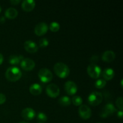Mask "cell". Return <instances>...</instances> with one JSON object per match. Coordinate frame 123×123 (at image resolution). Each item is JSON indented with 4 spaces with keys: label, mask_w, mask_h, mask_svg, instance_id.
Returning <instances> with one entry per match:
<instances>
[{
    "label": "cell",
    "mask_w": 123,
    "mask_h": 123,
    "mask_svg": "<svg viewBox=\"0 0 123 123\" xmlns=\"http://www.w3.org/2000/svg\"><path fill=\"white\" fill-rule=\"evenodd\" d=\"M54 70L55 74L60 78L64 79L70 74V68L66 64L58 62L54 66Z\"/></svg>",
    "instance_id": "cell-1"
},
{
    "label": "cell",
    "mask_w": 123,
    "mask_h": 123,
    "mask_svg": "<svg viewBox=\"0 0 123 123\" xmlns=\"http://www.w3.org/2000/svg\"><path fill=\"white\" fill-rule=\"evenodd\" d=\"M6 79L10 82H16L21 78L22 73L21 70L17 67H10L6 70Z\"/></svg>",
    "instance_id": "cell-2"
},
{
    "label": "cell",
    "mask_w": 123,
    "mask_h": 123,
    "mask_svg": "<svg viewBox=\"0 0 123 123\" xmlns=\"http://www.w3.org/2000/svg\"><path fill=\"white\" fill-rule=\"evenodd\" d=\"M103 98V95L100 92L93 91L88 97V102L90 105L96 106L102 103Z\"/></svg>",
    "instance_id": "cell-3"
},
{
    "label": "cell",
    "mask_w": 123,
    "mask_h": 123,
    "mask_svg": "<svg viewBox=\"0 0 123 123\" xmlns=\"http://www.w3.org/2000/svg\"><path fill=\"white\" fill-rule=\"evenodd\" d=\"M38 76L42 82L48 83L52 79L53 74L48 68H42L38 71Z\"/></svg>",
    "instance_id": "cell-4"
},
{
    "label": "cell",
    "mask_w": 123,
    "mask_h": 123,
    "mask_svg": "<svg viewBox=\"0 0 123 123\" xmlns=\"http://www.w3.org/2000/svg\"><path fill=\"white\" fill-rule=\"evenodd\" d=\"M87 73L91 78L97 79L102 73V69L96 64H91L87 67Z\"/></svg>",
    "instance_id": "cell-5"
},
{
    "label": "cell",
    "mask_w": 123,
    "mask_h": 123,
    "mask_svg": "<svg viewBox=\"0 0 123 123\" xmlns=\"http://www.w3.org/2000/svg\"><path fill=\"white\" fill-rule=\"evenodd\" d=\"M115 112H117V109L114 105L109 103L103 107L100 113V117L102 118H107L109 116H111Z\"/></svg>",
    "instance_id": "cell-6"
},
{
    "label": "cell",
    "mask_w": 123,
    "mask_h": 123,
    "mask_svg": "<svg viewBox=\"0 0 123 123\" xmlns=\"http://www.w3.org/2000/svg\"><path fill=\"white\" fill-rule=\"evenodd\" d=\"M46 92L49 97L51 98H56L60 95V88L55 84H50L46 86Z\"/></svg>",
    "instance_id": "cell-7"
},
{
    "label": "cell",
    "mask_w": 123,
    "mask_h": 123,
    "mask_svg": "<svg viewBox=\"0 0 123 123\" xmlns=\"http://www.w3.org/2000/svg\"><path fill=\"white\" fill-rule=\"evenodd\" d=\"M78 113L79 116L84 120H88L91 117L92 115L91 109H90V107L85 105H81L79 106Z\"/></svg>",
    "instance_id": "cell-8"
},
{
    "label": "cell",
    "mask_w": 123,
    "mask_h": 123,
    "mask_svg": "<svg viewBox=\"0 0 123 123\" xmlns=\"http://www.w3.org/2000/svg\"><path fill=\"white\" fill-rule=\"evenodd\" d=\"M36 63L34 61L29 58H24L20 62V67L25 71H31L34 68Z\"/></svg>",
    "instance_id": "cell-9"
},
{
    "label": "cell",
    "mask_w": 123,
    "mask_h": 123,
    "mask_svg": "<svg viewBox=\"0 0 123 123\" xmlns=\"http://www.w3.org/2000/svg\"><path fill=\"white\" fill-rule=\"evenodd\" d=\"M64 89L67 94L70 96H73L78 91L76 84L72 80H68L64 84Z\"/></svg>",
    "instance_id": "cell-10"
},
{
    "label": "cell",
    "mask_w": 123,
    "mask_h": 123,
    "mask_svg": "<svg viewBox=\"0 0 123 123\" xmlns=\"http://www.w3.org/2000/svg\"><path fill=\"white\" fill-rule=\"evenodd\" d=\"M48 25L45 22H40L36 25L34 28V32L37 36H42L45 34L48 31Z\"/></svg>",
    "instance_id": "cell-11"
},
{
    "label": "cell",
    "mask_w": 123,
    "mask_h": 123,
    "mask_svg": "<svg viewBox=\"0 0 123 123\" xmlns=\"http://www.w3.org/2000/svg\"><path fill=\"white\" fill-rule=\"evenodd\" d=\"M22 117L25 120L30 121L36 117V113L33 109L31 108H26L23 109L21 113Z\"/></svg>",
    "instance_id": "cell-12"
},
{
    "label": "cell",
    "mask_w": 123,
    "mask_h": 123,
    "mask_svg": "<svg viewBox=\"0 0 123 123\" xmlns=\"http://www.w3.org/2000/svg\"><path fill=\"white\" fill-rule=\"evenodd\" d=\"M24 46L25 50L27 51L28 52L31 53V54L36 52L38 49V46L36 44V42L32 40H27L25 42Z\"/></svg>",
    "instance_id": "cell-13"
},
{
    "label": "cell",
    "mask_w": 123,
    "mask_h": 123,
    "mask_svg": "<svg viewBox=\"0 0 123 123\" xmlns=\"http://www.w3.org/2000/svg\"><path fill=\"white\" fill-rule=\"evenodd\" d=\"M36 6V2L33 0H24L22 1L21 7L25 12H31L34 8Z\"/></svg>",
    "instance_id": "cell-14"
},
{
    "label": "cell",
    "mask_w": 123,
    "mask_h": 123,
    "mask_svg": "<svg viewBox=\"0 0 123 123\" xmlns=\"http://www.w3.org/2000/svg\"><path fill=\"white\" fill-rule=\"evenodd\" d=\"M115 52L112 50H106L103 54L102 56V60L106 62H111L115 58Z\"/></svg>",
    "instance_id": "cell-15"
},
{
    "label": "cell",
    "mask_w": 123,
    "mask_h": 123,
    "mask_svg": "<svg viewBox=\"0 0 123 123\" xmlns=\"http://www.w3.org/2000/svg\"><path fill=\"white\" fill-rule=\"evenodd\" d=\"M102 76L105 80H110L113 79L115 76V72L111 68H106L102 72Z\"/></svg>",
    "instance_id": "cell-16"
},
{
    "label": "cell",
    "mask_w": 123,
    "mask_h": 123,
    "mask_svg": "<svg viewBox=\"0 0 123 123\" xmlns=\"http://www.w3.org/2000/svg\"><path fill=\"white\" fill-rule=\"evenodd\" d=\"M30 92L33 96H38L42 92V86L37 83L32 84L30 87Z\"/></svg>",
    "instance_id": "cell-17"
},
{
    "label": "cell",
    "mask_w": 123,
    "mask_h": 123,
    "mask_svg": "<svg viewBox=\"0 0 123 123\" xmlns=\"http://www.w3.org/2000/svg\"><path fill=\"white\" fill-rule=\"evenodd\" d=\"M18 15V12L16 8L10 7L5 12V16L9 19H15Z\"/></svg>",
    "instance_id": "cell-18"
},
{
    "label": "cell",
    "mask_w": 123,
    "mask_h": 123,
    "mask_svg": "<svg viewBox=\"0 0 123 123\" xmlns=\"http://www.w3.org/2000/svg\"><path fill=\"white\" fill-rule=\"evenodd\" d=\"M24 59V56L20 55H12L9 56L8 62L10 64L18 65Z\"/></svg>",
    "instance_id": "cell-19"
},
{
    "label": "cell",
    "mask_w": 123,
    "mask_h": 123,
    "mask_svg": "<svg viewBox=\"0 0 123 123\" xmlns=\"http://www.w3.org/2000/svg\"><path fill=\"white\" fill-rule=\"evenodd\" d=\"M58 102L60 105H61L62 106H68L71 104L72 100L68 96H63L59 98Z\"/></svg>",
    "instance_id": "cell-20"
},
{
    "label": "cell",
    "mask_w": 123,
    "mask_h": 123,
    "mask_svg": "<svg viewBox=\"0 0 123 123\" xmlns=\"http://www.w3.org/2000/svg\"><path fill=\"white\" fill-rule=\"evenodd\" d=\"M71 100H72V102H73V105L75 106H80L82 104V102H83L82 97L79 96H73V97H72Z\"/></svg>",
    "instance_id": "cell-21"
},
{
    "label": "cell",
    "mask_w": 123,
    "mask_h": 123,
    "mask_svg": "<svg viewBox=\"0 0 123 123\" xmlns=\"http://www.w3.org/2000/svg\"><path fill=\"white\" fill-rule=\"evenodd\" d=\"M106 81L105 80H104V79H98L97 80H96L94 84L96 88H97L98 89L103 88L106 86Z\"/></svg>",
    "instance_id": "cell-22"
},
{
    "label": "cell",
    "mask_w": 123,
    "mask_h": 123,
    "mask_svg": "<svg viewBox=\"0 0 123 123\" xmlns=\"http://www.w3.org/2000/svg\"><path fill=\"white\" fill-rule=\"evenodd\" d=\"M60 25L57 22H52L49 25V29L52 32H57L60 30Z\"/></svg>",
    "instance_id": "cell-23"
},
{
    "label": "cell",
    "mask_w": 123,
    "mask_h": 123,
    "mask_svg": "<svg viewBox=\"0 0 123 123\" xmlns=\"http://www.w3.org/2000/svg\"><path fill=\"white\" fill-rule=\"evenodd\" d=\"M37 119L40 122L44 123L48 120V117L44 113L40 112L37 115Z\"/></svg>",
    "instance_id": "cell-24"
},
{
    "label": "cell",
    "mask_w": 123,
    "mask_h": 123,
    "mask_svg": "<svg viewBox=\"0 0 123 123\" xmlns=\"http://www.w3.org/2000/svg\"><path fill=\"white\" fill-rule=\"evenodd\" d=\"M49 40L46 38H42L39 40V45L40 48H46L49 45Z\"/></svg>",
    "instance_id": "cell-25"
},
{
    "label": "cell",
    "mask_w": 123,
    "mask_h": 123,
    "mask_svg": "<svg viewBox=\"0 0 123 123\" xmlns=\"http://www.w3.org/2000/svg\"><path fill=\"white\" fill-rule=\"evenodd\" d=\"M116 105L117 108L120 109V111H123V97H119L117 98L116 100Z\"/></svg>",
    "instance_id": "cell-26"
},
{
    "label": "cell",
    "mask_w": 123,
    "mask_h": 123,
    "mask_svg": "<svg viewBox=\"0 0 123 123\" xmlns=\"http://www.w3.org/2000/svg\"><path fill=\"white\" fill-rule=\"evenodd\" d=\"M6 101V96L4 94L0 93V105L4 103Z\"/></svg>",
    "instance_id": "cell-27"
},
{
    "label": "cell",
    "mask_w": 123,
    "mask_h": 123,
    "mask_svg": "<svg viewBox=\"0 0 123 123\" xmlns=\"http://www.w3.org/2000/svg\"><path fill=\"white\" fill-rule=\"evenodd\" d=\"M10 2V3L12 4V5L16 6V5L19 4L21 2V1H20V0H11Z\"/></svg>",
    "instance_id": "cell-28"
},
{
    "label": "cell",
    "mask_w": 123,
    "mask_h": 123,
    "mask_svg": "<svg viewBox=\"0 0 123 123\" xmlns=\"http://www.w3.org/2000/svg\"><path fill=\"white\" fill-rule=\"evenodd\" d=\"M117 117L120 118L122 119L123 117V112L121 111H119L118 112H117Z\"/></svg>",
    "instance_id": "cell-29"
},
{
    "label": "cell",
    "mask_w": 123,
    "mask_h": 123,
    "mask_svg": "<svg viewBox=\"0 0 123 123\" xmlns=\"http://www.w3.org/2000/svg\"><path fill=\"white\" fill-rule=\"evenodd\" d=\"M4 61V57H3V55L0 53V65Z\"/></svg>",
    "instance_id": "cell-30"
},
{
    "label": "cell",
    "mask_w": 123,
    "mask_h": 123,
    "mask_svg": "<svg viewBox=\"0 0 123 123\" xmlns=\"http://www.w3.org/2000/svg\"><path fill=\"white\" fill-rule=\"evenodd\" d=\"M4 21H5V18H4V17H3V16L1 17V18H0V22L2 23V22H4Z\"/></svg>",
    "instance_id": "cell-31"
},
{
    "label": "cell",
    "mask_w": 123,
    "mask_h": 123,
    "mask_svg": "<svg viewBox=\"0 0 123 123\" xmlns=\"http://www.w3.org/2000/svg\"><path fill=\"white\" fill-rule=\"evenodd\" d=\"M123 79H121V86L122 88H123Z\"/></svg>",
    "instance_id": "cell-32"
},
{
    "label": "cell",
    "mask_w": 123,
    "mask_h": 123,
    "mask_svg": "<svg viewBox=\"0 0 123 123\" xmlns=\"http://www.w3.org/2000/svg\"><path fill=\"white\" fill-rule=\"evenodd\" d=\"M19 123H28L26 122V121H20V122H19Z\"/></svg>",
    "instance_id": "cell-33"
},
{
    "label": "cell",
    "mask_w": 123,
    "mask_h": 123,
    "mask_svg": "<svg viewBox=\"0 0 123 123\" xmlns=\"http://www.w3.org/2000/svg\"><path fill=\"white\" fill-rule=\"evenodd\" d=\"M1 11H2V8H1V6H0V13H1Z\"/></svg>",
    "instance_id": "cell-34"
},
{
    "label": "cell",
    "mask_w": 123,
    "mask_h": 123,
    "mask_svg": "<svg viewBox=\"0 0 123 123\" xmlns=\"http://www.w3.org/2000/svg\"><path fill=\"white\" fill-rule=\"evenodd\" d=\"M42 123V122H38V123Z\"/></svg>",
    "instance_id": "cell-35"
},
{
    "label": "cell",
    "mask_w": 123,
    "mask_h": 123,
    "mask_svg": "<svg viewBox=\"0 0 123 123\" xmlns=\"http://www.w3.org/2000/svg\"></svg>",
    "instance_id": "cell-36"
}]
</instances>
